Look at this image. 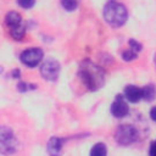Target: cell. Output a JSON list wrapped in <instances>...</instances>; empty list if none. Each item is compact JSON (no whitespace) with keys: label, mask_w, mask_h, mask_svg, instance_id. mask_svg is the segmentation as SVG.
I'll return each mask as SVG.
<instances>
[{"label":"cell","mask_w":156,"mask_h":156,"mask_svg":"<svg viewBox=\"0 0 156 156\" xmlns=\"http://www.w3.org/2000/svg\"><path fill=\"white\" fill-rule=\"evenodd\" d=\"M78 76L87 87V89L94 91L99 90L105 83V72L90 60H84L78 69Z\"/></svg>","instance_id":"1"},{"label":"cell","mask_w":156,"mask_h":156,"mask_svg":"<svg viewBox=\"0 0 156 156\" xmlns=\"http://www.w3.org/2000/svg\"><path fill=\"white\" fill-rule=\"evenodd\" d=\"M104 17L105 21L112 27H121L127 21V9L122 4L111 0L104 7Z\"/></svg>","instance_id":"2"},{"label":"cell","mask_w":156,"mask_h":156,"mask_svg":"<svg viewBox=\"0 0 156 156\" xmlns=\"http://www.w3.org/2000/svg\"><path fill=\"white\" fill-rule=\"evenodd\" d=\"M5 23L10 28V32H11V35L13 39L21 40L24 37L26 28H24V24L22 22V17L20 13H17L15 11L7 12L5 16Z\"/></svg>","instance_id":"3"},{"label":"cell","mask_w":156,"mask_h":156,"mask_svg":"<svg viewBox=\"0 0 156 156\" xmlns=\"http://www.w3.org/2000/svg\"><path fill=\"white\" fill-rule=\"evenodd\" d=\"M16 138L12 133V130L7 127H1L0 130V150L2 155L12 154L16 149Z\"/></svg>","instance_id":"4"},{"label":"cell","mask_w":156,"mask_h":156,"mask_svg":"<svg viewBox=\"0 0 156 156\" xmlns=\"http://www.w3.org/2000/svg\"><path fill=\"white\" fill-rule=\"evenodd\" d=\"M138 138V130L130 124H122L116 130V140L121 145H129Z\"/></svg>","instance_id":"5"},{"label":"cell","mask_w":156,"mask_h":156,"mask_svg":"<svg viewBox=\"0 0 156 156\" xmlns=\"http://www.w3.org/2000/svg\"><path fill=\"white\" fill-rule=\"evenodd\" d=\"M40 73L46 80H56L60 73V63L55 58H46L40 67Z\"/></svg>","instance_id":"6"},{"label":"cell","mask_w":156,"mask_h":156,"mask_svg":"<svg viewBox=\"0 0 156 156\" xmlns=\"http://www.w3.org/2000/svg\"><path fill=\"white\" fill-rule=\"evenodd\" d=\"M43 55L44 54H43V50L41 49H39V48H32V49L24 50L21 54L20 58H21V61L26 66H28V67H35L41 61Z\"/></svg>","instance_id":"7"},{"label":"cell","mask_w":156,"mask_h":156,"mask_svg":"<svg viewBox=\"0 0 156 156\" xmlns=\"http://www.w3.org/2000/svg\"><path fill=\"white\" fill-rule=\"evenodd\" d=\"M128 112H129V107H128L127 101L124 100L123 95H117L113 104L111 105V113L117 118H122V117L127 116Z\"/></svg>","instance_id":"8"},{"label":"cell","mask_w":156,"mask_h":156,"mask_svg":"<svg viewBox=\"0 0 156 156\" xmlns=\"http://www.w3.org/2000/svg\"><path fill=\"white\" fill-rule=\"evenodd\" d=\"M124 98L135 104V102H139L141 99H143V91H141V88L136 87V85H127L124 88Z\"/></svg>","instance_id":"9"},{"label":"cell","mask_w":156,"mask_h":156,"mask_svg":"<svg viewBox=\"0 0 156 156\" xmlns=\"http://www.w3.org/2000/svg\"><path fill=\"white\" fill-rule=\"evenodd\" d=\"M62 143H63V139L57 138V136H52L48 143L49 155L50 156H60V152L62 149Z\"/></svg>","instance_id":"10"},{"label":"cell","mask_w":156,"mask_h":156,"mask_svg":"<svg viewBox=\"0 0 156 156\" xmlns=\"http://www.w3.org/2000/svg\"><path fill=\"white\" fill-rule=\"evenodd\" d=\"M141 91H143V99L146 101H152L156 96V88L152 84L145 85L144 88H141Z\"/></svg>","instance_id":"11"},{"label":"cell","mask_w":156,"mask_h":156,"mask_svg":"<svg viewBox=\"0 0 156 156\" xmlns=\"http://www.w3.org/2000/svg\"><path fill=\"white\" fill-rule=\"evenodd\" d=\"M106 155H107V149L102 143L95 144L90 150V156H106Z\"/></svg>","instance_id":"12"},{"label":"cell","mask_w":156,"mask_h":156,"mask_svg":"<svg viewBox=\"0 0 156 156\" xmlns=\"http://www.w3.org/2000/svg\"><path fill=\"white\" fill-rule=\"evenodd\" d=\"M61 5L67 11H73V10H76L78 2H77V0H61Z\"/></svg>","instance_id":"13"},{"label":"cell","mask_w":156,"mask_h":156,"mask_svg":"<svg viewBox=\"0 0 156 156\" xmlns=\"http://www.w3.org/2000/svg\"><path fill=\"white\" fill-rule=\"evenodd\" d=\"M122 57H123V60H124V61H132V60L136 58V52H134L133 50L128 49V50L123 51V54H122Z\"/></svg>","instance_id":"14"},{"label":"cell","mask_w":156,"mask_h":156,"mask_svg":"<svg viewBox=\"0 0 156 156\" xmlns=\"http://www.w3.org/2000/svg\"><path fill=\"white\" fill-rule=\"evenodd\" d=\"M129 49L138 54V52L141 50V44H139V43L135 41L134 39H130V40H129Z\"/></svg>","instance_id":"15"},{"label":"cell","mask_w":156,"mask_h":156,"mask_svg":"<svg viewBox=\"0 0 156 156\" xmlns=\"http://www.w3.org/2000/svg\"><path fill=\"white\" fill-rule=\"evenodd\" d=\"M17 2H18V5H20L21 7H23V9H30V7L34 5L35 0H17Z\"/></svg>","instance_id":"16"},{"label":"cell","mask_w":156,"mask_h":156,"mask_svg":"<svg viewBox=\"0 0 156 156\" xmlns=\"http://www.w3.org/2000/svg\"><path fill=\"white\" fill-rule=\"evenodd\" d=\"M17 88H18L20 91H26V90H28V89H34L35 85H33V84H27V83L21 82V83H18Z\"/></svg>","instance_id":"17"},{"label":"cell","mask_w":156,"mask_h":156,"mask_svg":"<svg viewBox=\"0 0 156 156\" xmlns=\"http://www.w3.org/2000/svg\"><path fill=\"white\" fill-rule=\"evenodd\" d=\"M149 156H156V140H154L150 145V151H149Z\"/></svg>","instance_id":"18"},{"label":"cell","mask_w":156,"mask_h":156,"mask_svg":"<svg viewBox=\"0 0 156 156\" xmlns=\"http://www.w3.org/2000/svg\"><path fill=\"white\" fill-rule=\"evenodd\" d=\"M150 117H151L152 121H156V106L151 108V111H150Z\"/></svg>","instance_id":"19"},{"label":"cell","mask_w":156,"mask_h":156,"mask_svg":"<svg viewBox=\"0 0 156 156\" xmlns=\"http://www.w3.org/2000/svg\"><path fill=\"white\" fill-rule=\"evenodd\" d=\"M20 74H21V73H20V71H18V69H15V71L12 72V76H13L15 78H20Z\"/></svg>","instance_id":"20"},{"label":"cell","mask_w":156,"mask_h":156,"mask_svg":"<svg viewBox=\"0 0 156 156\" xmlns=\"http://www.w3.org/2000/svg\"><path fill=\"white\" fill-rule=\"evenodd\" d=\"M155 65H156V55H155Z\"/></svg>","instance_id":"21"}]
</instances>
